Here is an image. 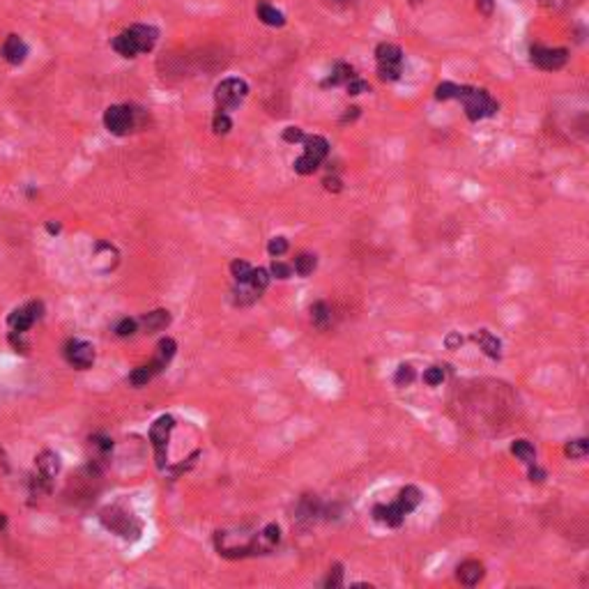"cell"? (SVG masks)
<instances>
[{"label": "cell", "mask_w": 589, "mask_h": 589, "mask_svg": "<svg viewBox=\"0 0 589 589\" xmlns=\"http://www.w3.org/2000/svg\"><path fill=\"white\" fill-rule=\"evenodd\" d=\"M159 30L154 26H145V23H136L127 30H122L120 35L113 37L111 46L120 53L122 58H136L138 53H147L154 49Z\"/></svg>", "instance_id": "6da1fadb"}, {"label": "cell", "mask_w": 589, "mask_h": 589, "mask_svg": "<svg viewBox=\"0 0 589 589\" xmlns=\"http://www.w3.org/2000/svg\"><path fill=\"white\" fill-rule=\"evenodd\" d=\"M456 99L463 101L465 106V115L472 122L483 120V117H490L497 113V101H495L486 90L479 88H470V85H460Z\"/></svg>", "instance_id": "7a4b0ae2"}, {"label": "cell", "mask_w": 589, "mask_h": 589, "mask_svg": "<svg viewBox=\"0 0 589 589\" xmlns=\"http://www.w3.org/2000/svg\"><path fill=\"white\" fill-rule=\"evenodd\" d=\"M304 154L300 159H295V173L300 175H311L316 173L318 166L327 159L329 154V143L323 136H304Z\"/></svg>", "instance_id": "3957f363"}, {"label": "cell", "mask_w": 589, "mask_h": 589, "mask_svg": "<svg viewBox=\"0 0 589 589\" xmlns=\"http://www.w3.org/2000/svg\"><path fill=\"white\" fill-rule=\"evenodd\" d=\"M375 62H378V76L382 81H398L403 74V51L396 44L382 42L375 49Z\"/></svg>", "instance_id": "277c9868"}, {"label": "cell", "mask_w": 589, "mask_h": 589, "mask_svg": "<svg viewBox=\"0 0 589 589\" xmlns=\"http://www.w3.org/2000/svg\"><path fill=\"white\" fill-rule=\"evenodd\" d=\"M249 95V85L247 81H242V78H226L217 85L214 90V101L219 106V111H235L242 101L247 99Z\"/></svg>", "instance_id": "5b68a950"}, {"label": "cell", "mask_w": 589, "mask_h": 589, "mask_svg": "<svg viewBox=\"0 0 589 589\" xmlns=\"http://www.w3.org/2000/svg\"><path fill=\"white\" fill-rule=\"evenodd\" d=\"M101 523L106 525L108 530H113L115 534H120L122 539H136L140 534V523L133 518L131 514H127L120 507H108L101 511Z\"/></svg>", "instance_id": "8992f818"}, {"label": "cell", "mask_w": 589, "mask_h": 589, "mask_svg": "<svg viewBox=\"0 0 589 589\" xmlns=\"http://www.w3.org/2000/svg\"><path fill=\"white\" fill-rule=\"evenodd\" d=\"M173 428H175V419L168 417V414H161V417L150 426V442L154 446L157 465L161 470L166 465V449H168V439H170Z\"/></svg>", "instance_id": "52a82bcc"}, {"label": "cell", "mask_w": 589, "mask_h": 589, "mask_svg": "<svg viewBox=\"0 0 589 589\" xmlns=\"http://www.w3.org/2000/svg\"><path fill=\"white\" fill-rule=\"evenodd\" d=\"M530 60L532 65H537L539 69H546V72H557L567 65L569 60V51L567 49H548V46H532L530 49Z\"/></svg>", "instance_id": "ba28073f"}, {"label": "cell", "mask_w": 589, "mask_h": 589, "mask_svg": "<svg viewBox=\"0 0 589 589\" xmlns=\"http://www.w3.org/2000/svg\"><path fill=\"white\" fill-rule=\"evenodd\" d=\"M104 124H106L108 131L115 133V136H124V133H129L133 129V124H136V117H133V111H131L129 106L115 104V106L106 108Z\"/></svg>", "instance_id": "9c48e42d"}, {"label": "cell", "mask_w": 589, "mask_h": 589, "mask_svg": "<svg viewBox=\"0 0 589 589\" xmlns=\"http://www.w3.org/2000/svg\"><path fill=\"white\" fill-rule=\"evenodd\" d=\"M279 541H281L279 525L270 523L267 528H263L261 532H258L254 539H249L247 555H267V553H272L274 548L279 546Z\"/></svg>", "instance_id": "30bf717a"}, {"label": "cell", "mask_w": 589, "mask_h": 589, "mask_svg": "<svg viewBox=\"0 0 589 589\" xmlns=\"http://www.w3.org/2000/svg\"><path fill=\"white\" fill-rule=\"evenodd\" d=\"M65 357L72 366L76 368H90L92 361H95V348L88 343V341H81V339H72L65 345Z\"/></svg>", "instance_id": "8fae6325"}, {"label": "cell", "mask_w": 589, "mask_h": 589, "mask_svg": "<svg viewBox=\"0 0 589 589\" xmlns=\"http://www.w3.org/2000/svg\"><path fill=\"white\" fill-rule=\"evenodd\" d=\"M39 316H42V304L39 302H30L26 306H21V309H17L10 316V327L14 329V332H21V334H26L30 327H33Z\"/></svg>", "instance_id": "7c38bea8"}, {"label": "cell", "mask_w": 589, "mask_h": 589, "mask_svg": "<svg viewBox=\"0 0 589 589\" xmlns=\"http://www.w3.org/2000/svg\"><path fill=\"white\" fill-rule=\"evenodd\" d=\"M60 472V458L53 451H42L37 456V483H44L51 488V479H56Z\"/></svg>", "instance_id": "4fadbf2b"}, {"label": "cell", "mask_w": 589, "mask_h": 589, "mask_svg": "<svg viewBox=\"0 0 589 589\" xmlns=\"http://www.w3.org/2000/svg\"><path fill=\"white\" fill-rule=\"evenodd\" d=\"M28 56V46L19 35H10L3 44V58L10 62V65H21Z\"/></svg>", "instance_id": "5bb4252c"}, {"label": "cell", "mask_w": 589, "mask_h": 589, "mask_svg": "<svg viewBox=\"0 0 589 589\" xmlns=\"http://www.w3.org/2000/svg\"><path fill=\"white\" fill-rule=\"evenodd\" d=\"M256 17L261 19L265 26H272V28H281V26L286 23L284 12H279L277 7L270 5L267 0H258V5H256Z\"/></svg>", "instance_id": "9a60e30c"}, {"label": "cell", "mask_w": 589, "mask_h": 589, "mask_svg": "<svg viewBox=\"0 0 589 589\" xmlns=\"http://www.w3.org/2000/svg\"><path fill=\"white\" fill-rule=\"evenodd\" d=\"M175 350H177V345L173 339H161L159 345H157V355L154 359L150 361V366L154 368V373H159L163 371V368L168 366V361L175 357Z\"/></svg>", "instance_id": "2e32d148"}, {"label": "cell", "mask_w": 589, "mask_h": 589, "mask_svg": "<svg viewBox=\"0 0 589 589\" xmlns=\"http://www.w3.org/2000/svg\"><path fill=\"white\" fill-rule=\"evenodd\" d=\"M373 516H375V521L384 523L387 528H400L403 521H405V514L396 507V502H394V504H387V507H382V504L375 507Z\"/></svg>", "instance_id": "e0dca14e"}, {"label": "cell", "mask_w": 589, "mask_h": 589, "mask_svg": "<svg viewBox=\"0 0 589 589\" xmlns=\"http://www.w3.org/2000/svg\"><path fill=\"white\" fill-rule=\"evenodd\" d=\"M472 341L479 343V348H481L490 359H500V355H502V343H500L497 336H493V334L488 332V329H479V332L472 336Z\"/></svg>", "instance_id": "ac0fdd59"}, {"label": "cell", "mask_w": 589, "mask_h": 589, "mask_svg": "<svg viewBox=\"0 0 589 589\" xmlns=\"http://www.w3.org/2000/svg\"><path fill=\"white\" fill-rule=\"evenodd\" d=\"M419 502H421V490L417 488V486H405V488L398 493L396 507L407 516L419 507Z\"/></svg>", "instance_id": "d6986e66"}, {"label": "cell", "mask_w": 589, "mask_h": 589, "mask_svg": "<svg viewBox=\"0 0 589 589\" xmlns=\"http://www.w3.org/2000/svg\"><path fill=\"white\" fill-rule=\"evenodd\" d=\"M481 578H483V564H481V562L467 560V562H463L460 567H458V580H460L463 585L472 587V585H477Z\"/></svg>", "instance_id": "ffe728a7"}, {"label": "cell", "mask_w": 589, "mask_h": 589, "mask_svg": "<svg viewBox=\"0 0 589 589\" xmlns=\"http://www.w3.org/2000/svg\"><path fill=\"white\" fill-rule=\"evenodd\" d=\"M170 323V316H168V311H163V309H157V311H150V313H145L143 318H140V325L145 327V332H161L163 327H168Z\"/></svg>", "instance_id": "44dd1931"}, {"label": "cell", "mask_w": 589, "mask_h": 589, "mask_svg": "<svg viewBox=\"0 0 589 589\" xmlns=\"http://www.w3.org/2000/svg\"><path fill=\"white\" fill-rule=\"evenodd\" d=\"M242 286L251 288V293L261 297V293H265L267 286H270V272H267V270H261V267H258V270H251L249 281H247V284H242Z\"/></svg>", "instance_id": "7402d4cb"}, {"label": "cell", "mask_w": 589, "mask_h": 589, "mask_svg": "<svg viewBox=\"0 0 589 589\" xmlns=\"http://www.w3.org/2000/svg\"><path fill=\"white\" fill-rule=\"evenodd\" d=\"M511 453L516 458H521L525 465H534V463H537V451H534V446L528 442V439H516L511 444Z\"/></svg>", "instance_id": "603a6c76"}, {"label": "cell", "mask_w": 589, "mask_h": 589, "mask_svg": "<svg viewBox=\"0 0 589 589\" xmlns=\"http://www.w3.org/2000/svg\"><path fill=\"white\" fill-rule=\"evenodd\" d=\"M350 78H355V69H352L350 65H345V62H336L334 72L329 74L325 85H345Z\"/></svg>", "instance_id": "cb8c5ba5"}, {"label": "cell", "mask_w": 589, "mask_h": 589, "mask_svg": "<svg viewBox=\"0 0 589 589\" xmlns=\"http://www.w3.org/2000/svg\"><path fill=\"white\" fill-rule=\"evenodd\" d=\"M311 320L316 327L325 329L329 325V320H332V309H329L325 302H316L311 306Z\"/></svg>", "instance_id": "d4e9b609"}, {"label": "cell", "mask_w": 589, "mask_h": 589, "mask_svg": "<svg viewBox=\"0 0 589 589\" xmlns=\"http://www.w3.org/2000/svg\"><path fill=\"white\" fill-rule=\"evenodd\" d=\"M154 368L150 364H145V366H138V368H133L131 375H129V382L133 384V387H143V384H147L152 378H154Z\"/></svg>", "instance_id": "484cf974"}, {"label": "cell", "mask_w": 589, "mask_h": 589, "mask_svg": "<svg viewBox=\"0 0 589 589\" xmlns=\"http://www.w3.org/2000/svg\"><path fill=\"white\" fill-rule=\"evenodd\" d=\"M316 265H318V261L313 254H300L295 258V272L300 274V277H309V274H313Z\"/></svg>", "instance_id": "4316f807"}, {"label": "cell", "mask_w": 589, "mask_h": 589, "mask_svg": "<svg viewBox=\"0 0 589 589\" xmlns=\"http://www.w3.org/2000/svg\"><path fill=\"white\" fill-rule=\"evenodd\" d=\"M251 270H254V267H251L247 261H233V263H231V272H233V277H235V281H238L240 286L247 284V281H249Z\"/></svg>", "instance_id": "83f0119b"}, {"label": "cell", "mask_w": 589, "mask_h": 589, "mask_svg": "<svg viewBox=\"0 0 589 589\" xmlns=\"http://www.w3.org/2000/svg\"><path fill=\"white\" fill-rule=\"evenodd\" d=\"M414 368L410 366V364H400L398 368H396V375H394V382L398 384V387H407V384H412V380H414Z\"/></svg>", "instance_id": "f1b7e54d"}, {"label": "cell", "mask_w": 589, "mask_h": 589, "mask_svg": "<svg viewBox=\"0 0 589 589\" xmlns=\"http://www.w3.org/2000/svg\"><path fill=\"white\" fill-rule=\"evenodd\" d=\"M587 449H589V444H587V439H571V442L567 444V456H571V458H585L587 456Z\"/></svg>", "instance_id": "f546056e"}, {"label": "cell", "mask_w": 589, "mask_h": 589, "mask_svg": "<svg viewBox=\"0 0 589 589\" xmlns=\"http://www.w3.org/2000/svg\"><path fill=\"white\" fill-rule=\"evenodd\" d=\"M212 129H214V133H228L233 129V122H231V117L226 111H217L214 115V120H212Z\"/></svg>", "instance_id": "4dcf8cb0"}, {"label": "cell", "mask_w": 589, "mask_h": 589, "mask_svg": "<svg viewBox=\"0 0 589 589\" xmlns=\"http://www.w3.org/2000/svg\"><path fill=\"white\" fill-rule=\"evenodd\" d=\"M90 442H92V449H95L99 456H106V453L113 449V439L106 437V435H95V437H90Z\"/></svg>", "instance_id": "1f68e13d"}, {"label": "cell", "mask_w": 589, "mask_h": 589, "mask_svg": "<svg viewBox=\"0 0 589 589\" xmlns=\"http://www.w3.org/2000/svg\"><path fill=\"white\" fill-rule=\"evenodd\" d=\"M458 88H460V85H456V83H439V85H437V90H435V97H437L439 101L456 99Z\"/></svg>", "instance_id": "d6a6232c"}, {"label": "cell", "mask_w": 589, "mask_h": 589, "mask_svg": "<svg viewBox=\"0 0 589 589\" xmlns=\"http://www.w3.org/2000/svg\"><path fill=\"white\" fill-rule=\"evenodd\" d=\"M444 380V371L442 366H430L426 373H423V382L430 384V387H437V384H442Z\"/></svg>", "instance_id": "836d02e7"}, {"label": "cell", "mask_w": 589, "mask_h": 589, "mask_svg": "<svg viewBox=\"0 0 589 589\" xmlns=\"http://www.w3.org/2000/svg\"><path fill=\"white\" fill-rule=\"evenodd\" d=\"M345 90H348V95H361V92H371V85L355 76V78H350V81L345 83Z\"/></svg>", "instance_id": "e575fe53"}, {"label": "cell", "mask_w": 589, "mask_h": 589, "mask_svg": "<svg viewBox=\"0 0 589 589\" xmlns=\"http://www.w3.org/2000/svg\"><path fill=\"white\" fill-rule=\"evenodd\" d=\"M267 251H270V256H274V258L284 256L286 251H288V240H286V238H274V240H270V245H267Z\"/></svg>", "instance_id": "d590c367"}, {"label": "cell", "mask_w": 589, "mask_h": 589, "mask_svg": "<svg viewBox=\"0 0 589 589\" xmlns=\"http://www.w3.org/2000/svg\"><path fill=\"white\" fill-rule=\"evenodd\" d=\"M341 585H343V567H341V564H336V567L329 571V576L325 580V587L336 589V587H341Z\"/></svg>", "instance_id": "8d00e7d4"}, {"label": "cell", "mask_w": 589, "mask_h": 589, "mask_svg": "<svg viewBox=\"0 0 589 589\" xmlns=\"http://www.w3.org/2000/svg\"><path fill=\"white\" fill-rule=\"evenodd\" d=\"M136 327H138V320L124 318V320H120V323L115 325V334L117 336H131L133 332H136Z\"/></svg>", "instance_id": "74e56055"}, {"label": "cell", "mask_w": 589, "mask_h": 589, "mask_svg": "<svg viewBox=\"0 0 589 589\" xmlns=\"http://www.w3.org/2000/svg\"><path fill=\"white\" fill-rule=\"evenodd\" d=\"M270 274H274V277H277V279H290V274H293V267L286 265V263L274 261V263H272Z\"/></svg>", "instance_id": "f35d334b"}, {"label": "cell", "mask_w": 589, "mask_h": 589, "mask_svg": "<svg viewBox=\"0 0 589 589\" xmlns=\"http://www.w3.org/2000/svg\"><path fill=\"white\" fill-rule=\"evenodd\" d=\"M284 140H286V143H302L304 133H302L300 127H286L284 129Z\"/></svg>", "instance_id": "ab89813d"}, {"label": "cell", "mask_w": 589, "mask_h": 589, "mask_svg": "<svg viewBox=\"0 0 589 589\" xmlns=\"http://www.w3.org/2000/svg\"><path fill=\"white\" fill-rule=\"evenodd\" d=\"M323 184H325L327 191H334V194H339V191L343 189V182H341L339 177H325Z\"/></svg>", "instance_id": "60d3db41"}, {"label": "cell", "mask_w": 589, "mask_h": 589, "mask_svg": "<svg viewBox=\"0 0 589 589\" xmlns=\"http://www.w3.org/2000/svg\"><path fill=\"white\" fill-rule=\"evenodd\" d=\"M546 479V472L544 470H539L537 467V463H534V465H530V481H537V483H541Z\"/></svg>", "instance_id": "b9f144b4"}, {"label": "cell", "mask_w": 589, "mask_h": 589, "mask_svg": "<svg viewBox=\"0 0 589 589\" xmlns=\"http://www.w3.org/2000/svg\"><path fill=\"white\" fill-rule=\"evenodd\" d=\"M477 7L486 14V17H488V14L493 12V0H477Z\"/></svg>", "instance_id": "7bdbcfd3"}, {"label": "cell", "mask_w": 589, "mask_h": 589, "mask_svg": "<svg viewBox=\"0 0 589 589\" xmlns=\"http://www.w3.org/2000/svg\"><path fill=\"white\" fill-rule=\"evenodd\" d=\"M463 343V336H458V334H449L446 336V348H456V345H460Z\"/></svg>", "instance_id": "ee69618b"}, {"label": "cell", "mask_w": 589, "mask_h": 589, "mask_svg": "<svg viewBox=\"0 0 589 589\" xmlns=\"http://www.w3.org/2000/svg\"><path fill=\"white\" fill-rule=\"evenodd\" d=\"M334 3H343V5H350V3H355V0H334Z\"/></svg>", "instance_id": "f6af8a7d"}, {"label": "cell", "mask_w": 589, "mask_h": 589, "mask_svg": "<svg viewBox=\"0 0 589 589\" xmlns=\"http://www.w3.org/2000/svg\"><path fill=\"white\" fill-rule=\"evenodd\" d=\"M0 528H5V516L0 514Z\"/></svg>", "instance_id": "bcb514c9"}]
</instances>
